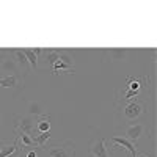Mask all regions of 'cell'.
<instances>
[{
  "mask_svg": "<svg viewBox=\"0 0 157 157\" xmlns=\"http://www.w3.org/2000/svg\"><path fill=\"white\" fill-rule=\"evenodd\" d=\"M27 107H29V113H30L32 116H35V118H38V116H41V115H44V112H43V107L39 105L38 102L29 101V104H27Z\"/></svg>",
  "mask_w": 157,
  "mask_h": 157,
  "instance_id": "obj_17",
  "label": "cell"
},
{
  "mask_svg": "<svg viewBox=\"0 0 157 157\" xmlns=\"http://www.w3.org/2000/svg\"><path fill=\"white\" fill-rule=\"evenodd\" d=\"M0 69H2L3 72H8V75H22L19 71V66L16 64V61L13 60L8 54L2 58V61H0ZM24 77V75H22Z\"/></svg>",
  "mask_w": 157,
  "mask_h": 157,
  "instance_id": "obj_9",
  "label": "cell"
},
{
  "mask_svg": "<svg viewBox=\"0 0 157 157\" xmlns=\"http://www.w3.org/2000/svg\"><path fill=\"white\" fill-rule=\"evenodd\" d=\"M105 54L110 57V60L116 61V60H123L129 52L126 49H109V50H105Z\"/></svg>",
  "mask_w": 157,
  "mask_h": 157,
  "instance_id": "obj_16",
  "label": "cell"
},
{
  "mask_svg": "<svg viewBox=\"0 0 157 157\" xmlns=\"http://www.w3.org/2000/svg\"><path fill=\"white\" fill-rule=\"evenodd\" d=\"M0 88H11L16 93L24 88V77L22 75H5L0 77Z\"/></svg>",
  "mask_w": 157,
  "mask_h": 157,
  "instance_id": "obj_8",
  "label": "cell"
},
{
  "mask_svg": "<svg viewBox=\"0 0 157 157\" xmlns=\"http://www.w3.org/2000/svg\"><path fill=\"white\" fill-rule=\"evenodd\" d=\"M5 54H8L13 60L16 61V64L19 66V69L24 71V77L30 72V63H29V60H27V57H25V54H24V50H22V49L5 50Z\"/></svg>",
  "mask_w": 157,
  "mask_h": 157,
  "instance_id": "obj_5",
  "label": "cell"
},
{
  "mask_svg": "<svg viewBox=\"0 0 157 157\" xmlns=\"http://www.w3.org/2000/svg\"><path fill=\"white\" fill-rule=\"evenodd\" d=\"M50 137H52V134L50 132H41V134H36V135H33L32 137V140H33V145L36 146V148H44V145L50 140Z\"/></svg>",
  "mask_w": 157,
  "mask_h": 157,
  "instance_id": "obj_15",
  "label": "cell"
},
{
  "mask_svg": "<svg viewBox=\"0 0 157 157\" xmlns=\"http://www.w3.org/2000/svg\"><path fill=\"white\" fill-rule=\"evenodd\" d=\"M146 113V107L145 104L141 102H130L127 104V105H124L121 109V116H123V121L124 124H134L137 120H140V118Z\"/></svg>",
  "mask_w": 157,
  "mask_h": 157,
  "instance_id": "obj_2",
  "label": "cell"
},
{
  "mask_svg": "<svg viewBox=\"0 0 157 157\" xmlns=\"http://www.w3.org/2000/svg\"><path fill=\"white\" fill-rule=\"evenodd\" d=\"M24 50V54H25V57H27V60H29V63H30V68H38L39 66V58L35 55V52H33V49H22Z\"/></svg>",
  "mask_w": 157,
  "mask_h": 157,
  "instance_id": "obj_18",
  "label": "cell"
},
{
  "mask_svg": "<svg viewBox=\"0 0 157 157\" xmlns=\"http://www.w3.org/2000/svg\"><path fill=\"white\" fill-rule=\"evenodd\" d=\"M2 120L3 118H2V110H0V124H2Z\"/></svg>",
  "mask_w": 157,
  "mask_h": 157,
  "instance_id": "obj_20",
  "label": "cell"
},
{
  "mask_svg": "<svg viewBox=\"0 0 157 157\" xmlns=\"http://www.w3.org/2000/svg\"><path fill=\"white\" fill-rule=\"evenodd\" d=\"M14 138H16V141H17V145L24 149H27V148H33L35 145H33V140H32V137L29 135V134H25V132H21V130H14Z\"/></svg>",
  "mask_w": 157,
  "mask_h": 157,
  "instance_id": "obj_13",
  "label": "cell"
},
{
  "mask_svg": "<svg viewBox=\"0 0 157 157\" xmlns=\"http://www.w3.org/2000/svg\"><path fill=\"white\" fill-rule=\"evenodd\" d=\"M110 141L116 145L115 148H123V149H127L132 157H135V155H137V148H135V145H134V143H130L127 138H124V137H112V138H110Z\"/></svg>",
  "mask_w": 157,
  "mask_h": 157,
  "instance_id": "obj_12",
  "label": "cell"
},
{
  "mask_svg": "<svg viewBox=\"0 0 157 157\" xmlns=\"http://www.w3.org/2000/svg\"><path fill=\"white\" fill-rule=\"evenodd\" d=\"M64 49H43V61L47 64L49 68H52L54 64L58 61V58H60V54L63 52Z\"/></svg>",
  "mask_w": 157,
  "mask_h": 157,
  "instance_id": "obj_11",
  "label": "cell"
},
{
  "mask_svg": "<svg viewBox=\"0 0 157 157\" xmlns=\"http://www.w3.org/2000/svg\"><path fill=\"white\" fill-rule=\"evenodd\" d=\"M35 116L27 115V116H17L16 118V129L14 130H21V132L29 134L30 137L35 132Z\"/></svg>",
  "mask_w": 157,
  "mask_h": 157,
  "instance_id": "obj_6",
  "label": "cell"
},
{
  "mask_svg": "<svg viewBox=\"0 0 157 157\" xmlns=\"http://www.w3.org/2000/svg\"><path fill=\"white\" fill-rule=\"evenodd\" d=\"M88 155L90 157H113L112 149H109V146H107V138L102 135L94 137L93 141L90 143Z\"/></svg>",
  "mask_w": 157,
  "mask_h": 157,
  "instance_id": "obj_4",
  "label": "cell"
},
{
  "mask_svg": "<svg viewBox=\"0 0 157 157\" xmlns=\"http://www.w3.org/2000/svg\"><path fill=\"white\" fill-rule=\"evenodd\" d=\"M22 148L17 145L16 138L13 141H2L0 143V157H19Z\"/></svg>",
  "mask_w": 157,
  "mask_h": 157,
  "instance_id": "obj_7",
  "label": "cell"
},
{
  "mask_svg": "<svg viewBox=\"0 0 157 157\" xmlns=\"http://www.w3.org/2000/svg\"><path fill=\"white\" fill-rule=\"evenodd\" d=\"M50 115L49 113H44V115H41V116H38V118H35V132H33V135H36V134H41V132H50V126H52V123H50ZM32 135V137H33Z\"/></svg>",
  "mask_w": 157,
  "mask_h": 157,
  "instance_id": "obj_10",
  "label": "cell"
},
{
  "mask_svg": "<svg viewBox=\"0 0 157 157\" xmlns=\"http://www.w3.org/2000/svg\"><path fill=\"white\" fill-rule=\"evenodd\" d=\"M124 138H127L130 143H140L148 137V126L143 123H134V124H127L124 127Z\"/></svg>",
  "mask_w": 157,
  "mask_h": 157,
  "instance_id": "obj_3",
  "label": "cell"
},
{
  "mask_svg": "<svg viewBox=\"0 0 157 157\" xmlns=\"http://www.w3.org/2000/svg\"><path fill=\"white\" fill-rule=\"evenodd\" d=\"M50 71H52V74H61V72H66V74H74L75 72V68L74 66H68V64H64V63H61L60 60L54 64V66L50 68Z\"/></svg>",
  "mask_w": 157,
  "mask_h": 157,
  "instance_id": "obj_14",
  "label": "cell"
},
{
  "mask_svg": "<svg viewBox=\"0 0 157 157\" xmlns=\"http://www.w3.org/2000/svg\"><path fill=\"white\" fill-rule=\"evenodd\" d=\"M49 157H75V145L71 140H64L61 143H54L47 148H41Z\"/></svg>",
  "mask_w": 157,
  "mask_h": 157,
  "instance_id": "obj_1",
  "label": "cell"
},
{
  "mask_svg": "<svg viewBox=\"0 0 157 157\" xmlns=\"http://www.w3.org/2000/svg\"><path fill=\"white\" fill-rule=\"evenodd\" d=\"M135 157H151V155H148V154H145V152H137Z\"/></svg>",
  "mask_w": 157,
  "mask_h": 157,
  "instance_id": "obj_19",
  "label": "cell"
}]
</instances>
